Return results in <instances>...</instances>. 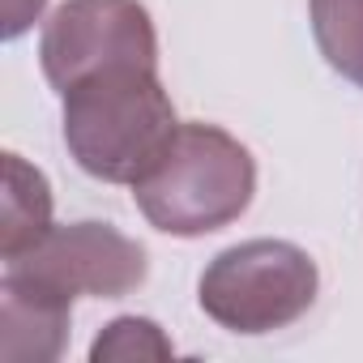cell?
Wrapping results in <instances>:
<instances>
[{
  "label": "cell",
  "mask_w": 363,
  "mask_h": 363,
  "mask_svg": "<svg viewBox=\"0 0 363 363\" xmlns=\"http://www.w3.org/2000/svg\"><path fill=\"white\" fill-rule=\"evenodd\" d=\"M257 193V162L244 141L218 124H179L154 167L133 184L150 227L197 240L231 227Z\"/></svg>",
  "instance_id": "cell-2"
},
{
  "label": "cell",
  "mask_w": 363,
  "mask_h": 363,
  "mask_svg": "<svg viewBox=\"0 0 363 363\" xmlns=\"http://www.w3.org/2000/svg\"><path fill=\"white\" fill-rule=\"evenodd\" d=\"M171 354H175V346L145 316H120V320H111L94 337V346H90L94 363H133V359L145 363V359H171Z\"/></svg>",
  "instance_id": "cell-9"
},
{
  "label": "cell",
  "mask_w": 363,
  "mask_h": 363,
  "mask_svg": "<svg viewBox=\"0 0 363 363\" xmlns=\"http://www.w3.org/2000/svg\"><path fill=\"white\" fill-rule=\"evenodd\" d=\"M73 303L9 274L0 278V363H52L69 346Z\"/></svg>",
  "instance_id": "cell-6"
},
{
  "label": "cell",
  "mask_w": 363,
  "mask_h": 363,
  "mask_svg": "<svg viewBox=\"0 0 363 363\" xmlns=\"http://www.w3.org/2000/svg\"><path fill=\"white\" fill-rule=\"evenodd\" d=\"M320 291L316 261L286 240H248L218 252L197 286L201 312L231 333H278L295 325Z\"/></svg>",
  "instance_id": "cell-3"
},
{
  "label": "cell",
  "mask_w": 363,
  "mask_h": 363,
  "mask_svg": "<svg viewBox=\"0 0 363 363\" xmlns=\"http://www.w3.org/2000/svg\"><path fill=\"white\" fill-rule=\"evenodd\" d=\"M43 5H48V0H5V39L26 35V30L39 22Z\"/></svg>",
  "instance_id": "cell-10"
},
{
  "label": "cell",
  "mask_w": 363,
  "mask_h": 363,
  "mask_svg": "<svg viewBox=\"0 0 363 363\" xmlns=\"http://www.w3.org/2000/svg\"><path fill=\"white\" fill-rule=\"evenodd\" d=\"M52 231V184L22 154H5V193H0V257L13 261Z\"/></svg>",
  "instance_id": "cell-7"
},
{
  "label": "cell",
  "mask_w": 363,
  "mask_h": 363,
  "mask_svg": "<svg viewBox=\"0 0 363 363\" xmlns=\"http://www.w3.org/2000/svg\"><path fill=\"white\" fill-rule=\"evenodd\" d=\"M5 269L73 303L77 295L120 299L137 291L150 274V261L145 248L120 235L111 223H69L52 227L30 252L5 261Z\"/></svg>",
  "instance_id": "cell-5"
},
{
  "label": "cell",
  "mask_w": 363,
  "mask_h": 363,
  "mask_svg": "<svg viewBox=\"0 0 363 363\" xmlns=\"http://www.w3.org/2000/svg\"><path fill=\"white\" fill-rule=\"evenodd\" d=\"M39 60L56 94H69L77 82L103 69H158L154 22L141 0H65L43 26Z\"/></svg>",
  "instance_id": "cell-4"
},
{
  "label": "cell",
  "mask_w": 363,
  "mask_h": 363,
  "mask_svg": "<svg viewBox=\"0 0 363 363\" xmlns=\"http://www.w3.org/2000/svg\"><path fill=\"white\" fill-rule=\"evenodd\" d=\"M65 99V145L107 184H137L179 128L158 69L120 65L77 82Z\"/></svg>",
  "instance_id": "cell-1"
},
{
  "label": "cell",
  "mask_w": 363,
  "mask_h": 363,
  "mask_svg": "<svg viewBox=\"0 0 363 363\" xmlns=\"http://www.w3.org/2000/svg\"><path fill=\"white\" fill-rule=\"evenodd\" d=\"M308 13L325 65L363 90V0H308Z\"/></svg>",
  "instance_id": "cell-8"
}]
</instances>
